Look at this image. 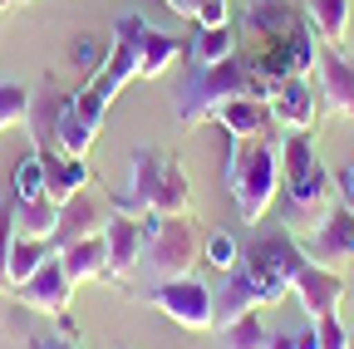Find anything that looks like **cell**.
Masks as SVG:
<instances>
[{"label": "cell", "instance_id": "28", "mask_svg": "<svg viewBox=\"0 0 354 349\" xmlns=\"http://www.w3.org/2000/svg\"><path fill=\"white\" fill-rule=\"evenodd\" d=\"M10 197H15V202H39V197H44V158H39V153H30V158L15 162V172H10Z\"/></svg>", "mask_w": 354, "mask_h": 349}, {"label": "cell", "instance_id": "2", "mask_svg": "<svg viewBox=\"0 0 354 349\" xmlns=\"http://www.w3.org/2000/svg\"><path fill=\"white\" fill-rule=\"evenodd\" d=\"M281 192H286V227H320L335 207V178L315 158V138L286 128L281 138Z\"/></svg>", "mask_w": 354, "mask_h": 349}, {"label": "cell", "instance_id": "29", "mask_svg": "<svg viewBox=\"0 0 354 349\" xmlns=\"http://www.w3.org/2000/svg\"><path fill=\"white\" fill-rule=\"evenodd\" d=\"M94 138H99V128H88V123L74 113V99H69V109H64V118H59V153H64V158H84L88 148H94Z\"/></svg>", "mask_w": 354, "mask_h": 349}, {"label": "cell", "instance_id": "11", "mask_svg": "<svg viewBox=\"0 0 354 349\" xmlns=\"http://www.w3.org/2000/svg\"><path fill=\"white\" fill-rule=\"evenodd\" d=\"M315 94H320V109H330L335 118H354V59L335 45H320L315 55Z\"/></svg>", "mask_w": 354, "mask_h": 349}, {"label": "cell", "instance_id": "41", "mask_svg": "<svg viewBox=\"0 0 354 349\" xmlns=\"http://www.w3.org/2000/svg\"><path fill=\"white\" fill-rule=\"evenodd\" d=\"M20 6H30V0H20Z\"/></svg>", "mask_w": 354, "mask_h": 349}, {"label": "cell", "instance_id": "21", "mask_svg": "<svg viewBox=\"0 0 354 349\" xmlns=\"http://www.w3.org/2000/svg\"><path fill=\"white\" fill-rule=\"evenodd\" d=\"M216 123L221 128H227V138H266V133H271V104H266V99H232L227 109H221L216 113Z\"/></svg>", "mask_w": 354, "mask_h": 349}, {"label": "cell", "instance_id": "38", "mask_svg": "<svg viewBox=\"0 0 354 349\" xmlns=\"http://www.w3.org/2000/svg\"><path fill=\"white\" fill-rule=\"evenodd\" d=\"M295 334V349H315V320H310L305 330H290Z\"/></svg>", "mask_w": 354, "mask_h": 349}, {"label": "cell", "instance_id": "23", "mask_svg": "<svg viewBox=\"0 0 354 349\" xmlns=\"http://www.w3.org/2000/svg\"><path fill=\"white\" fill-rule=\"evenodd\" d=\"M305 20H310L320 45L344 50V39H349V0H305Z\"/></svg>", "mask_w": 354, "mask_h": 349}, {"label": "cell", "instance_id": "24", "mask_svg": "<svg viewBox=\"0 0 354 349\" xmlns=\"http://www.w3.org/2000/svg\"><path fill=\"white\" fill-rule=\"evenodd\" d=\"M241 45V35L236 25H212V30H197L187 39V64H221V59H232Z\"/></svg>", "mask_w": 354, "mask_h": 349}, {"label": "cell", "instance_id": "34", "mask_svg": "<svg viewBox=\"0 0 354 349\" xmlns=\"http://www.w3.org/2000/svg\"><path fill=\"white\" fill-rule=\"evenodd\" d=\"M25 113H30V94L20 89V84H6V79H0V133L15 128V123H25Z\"/></svg>", "mask_w": 354, "mask_h": 349}, {"label": "cell", "instance_id": "20", "mask_svg": "<svg viewBox=\"0 0 354 349\" xmlns=\"http://www.w3.org/2000/svg\"><path fill=\"white\" fill-rule=\"evenodd\" d=\"M59 261H64V276H69L74 285L109 281V246H104V232H99V236H84V241H74V246H64Z\"/></svg>", "mask_w": 354, "mask_h": 349}, {"label": "cell", "instance_id": "1", "mask_svg": "<svg viewBox=\"0 0 354 349\" xmlns=\"http://www.w3.org/2000/svg\"><path fill=\"white\" fill-rule=\"evenodd\" d=\"M236 35H241L236 55L256 74L266 99L281 79H310V69H315L320 39L310 30L305 10H295V0H251Z\"/></svg>", "mask_w": 354, "mask_h": 349}, {"label": "cell", "instance_id": "9", "mask_svg": "<svg viewBox=\"0 0 354 349\" xmlns=\"http://www.w3.org/2000/svg\"><path fill=\"white\" fill-rule=\"evenodd\" d=\"M167 167H172L167 153L138 148V153H133V162H128V187L113 197V211L133 216V222L153 216V202H158V187H162V178H167Z\"/></svg>", "mask_w": 354, "mask_h": 349}, {"label": "cell", "instance_id": "33", "mask_svg": "<svg viewBox=\"0 0 354 349\" xmlns=\"http://www.w3.org/2000/svg\"><path fill=\"white\" fill-rule=\"evenodd\" d=\"M10 251H15V202H0V290L10 295Z\"/></svg>", "mask_w": 354, "mask_h": 349}, {"label": "cell", "instance_id": "22", "mask_svg": "<svg viewBox=\"0 0 354 349\" xmlns=\"http://www.w3.org/2000/svg\"><path fill=\"white\" fill-rule=\"evenodd\" d=\"M177 55H187L183 39H177V35H162V30H153V25H143V35H138V79L167 74V69L177 64Z\"/></svg>", "mask_w": 354, "mask_h": 349}, {"label": "cell", "instance_id": "32", "mask_svg": "<svg viewBox=\"0 0 354 349\" xmlns=\"http://www.w3.org/2000/svg\"><path fill=\"white\" fill-rule=\"evenodd\" d=\"M202 261H207L212 271H221V276L236 271V266H241V246H236V236H232V232H212V236L202 241Z\"/></svg>", "mask_w": 354, "mask_h": 349}, {"label": "cell", "instance_id": "12", "mask_svg": "<svg viewBox=\"0 0 354 349\" xmlns=\"http://www.w3.org/2000/svg\"><path fill=\"white\" fill-rule=\"evenodd\" d=\"M305 261H315V266H330V271H339L344 261H354V211H349V207H330L325 222H320V227H310Z\"/></svg>", "mask_w": 354, "mask_h": 349}, {"label": "cell", "instance_id": "40", "mask_svg": "<svg viewBox=\"0 0 354 349\" xmlns=\"http://www.w3.org/2000/svg\"><path fill=\"white\" fill-rule=\"evenodd\" d=\"M20 6V0H0V15H6V10H15Z\"/></svg>", "mask_w": 354, "mask_h": 349}, {"label": "cell", "instance_id": "17", "mask_svg": "<svg viewBox=\"0 0 354 349\" xmlns=\"http://www.w3.org/2000/svg\"><path fill=\"white\" fill-rule=\"evenodd\" d=\"M104 222H109V211L88 197V192H79V197H69L64 207H59V227H55V251H64V246H74V241H84V236H99L104 232Z\"/></svg>", "mask_w": 354, "mask_h": 349}, {"label": "cell", "instance_id": "6", "mask_svg": "<svg viewBox=\"0 0 354 349\" xmlns=\"http://www.w3.org/2000/svg\"><path fill=\"white\" fill-rule=\"evenodd\" d=\"M202 261V232L192 216H143V266L153 281H183Z\"/></svg>", "mask_w": 354, "mask_h": 349}, {"label": "cell", "instance_id": "8", "mask_svg": "<svg viewBox=\"0 0 354 349\" xmlns=\"http://www.w3.org/2000/svg\"><path fill=\"white\" fill-rule=\"evenodd\" d=\"M138 35H143V20L138 15H123L118 25H113V50H109V59L99 64V74L84 84V89H94L99 94V104H113L133 79H138Z\"/></svg>", "mask_w": 354, "mask_h": 349}, {"label": "cell", "instance_id": "35", "mask_svg": "<svg viewBox=\"0 0 354 349\" xmlns=\"http://www.w3.org/2000/svg\"><path fill=\"white\" fill-rule=\"evenodd\" d=\"M349 330L339 325V315H325V320H315V349H349Z\"/></svg>", "mask_w": 354, "mask_h": 349}, {"label": "cell", "instance_id": "36", "mask_svg": "<svg viewBox=\"0 0 354 349\" xmlns=\"http://www.w3.org/2000/svg\"><path fill=\"white\" fill-rule=\"evenodd\" d=\"M339 197H344V207L354 211V162H349V167L339 172Z\"/></svg>", "mask_w": 354, "mask_h": 349}, {"label": "cell", "instance_id": "16", "mask_svg": "<svg viewBox=\"0 0 354 349\" xmlns=\"http://www.w3.org/2000/svg\"><path fill=\"white\" fill-rule=\"evenodd\" d=\"M69 99L55 89V84H44L39 94H30V133H35V153H59V118H64Z\"/></svg>", "mask_w": 354, "mask_h": 349}, {"label": "cell", "instance_id": "31", "mask_svg": "<svg viewBox=\"0 0 354 349\" xmlns=\"http://www.w3.org/2000/svg\"><path fill=\"white\" fill-rule=\"evenodd\" d=\"M266 344H271V330L261 325V310H251L236 325L221 330V349H266Z\"/></svg>", "mask_w": 354, "mask_h": 349}, {"label": "cell", "instance_id": "3", "mask_svg": "<svg viewBox=\"0 0 354 349\" xmlns=\"http://www.w3.org/2000/svg\"><path fill=\"white\" fill-rule=\"evenodd\" d=\"M227 192L241 211V222L256 227L281 197V153L266 138H227Z\"/></svg>", "mask_w": 354, "mask_h": 349}, {"label": "cell", "instance_id": "13", "mask_svg": "<svg viewBox=\"0 0 354 349\" xmlns=\"http://www.w3.org/2000/svg\"><path fill=\"white\" fill-rule=\"evenodd\" d=\"M290 290H295L300 310H305L310 320L339 315V305H344V281H339V271H330V266H315V261H305V266L295 271Z\"/></svg>", "mask_w": 354, "mask_h": 349}, {"label": "cell", "instance_id": "39", "mask_svg": "<svg viewBox=\"0 0 354 349\" xmlns=\"http://www.w3.org/2000/svg\"><path fill=\"white\" fill-rule=\"evenodd\" d=\"M266 349H295V334H276L271 330V344H266Z\"/></svg>", "mask_w": 354, "mask_h": 349}, {"label": "cell", "instance_id": "4", "mask_svg": "<svg viewBox=\"0 0 354 349\" xmlns=\"http://www.w3.org/2000/svg\"><path fill=\"white\" fill-rule=\"evenodd\" d=\"M232 99H266L241 55L221 59V64H192V79L183 84V94H177V128L212 123Z\"/></svg>", "mask_w": 354, "mask_h": 349}, {"label": "cell", "instance_id": "5", "mask_svg": "<svg viewBox=\"0 0 354 349\" xmlns=\"http://www.w3.org/2000/svg\"><path fill=\"white\" fill-rule=\"evenodd\" d=\"M305 266V246L290 236V227H271L261 232L246 251H241V271L251 276L256 295H261V310H271L290 295V281L295 271Z\"/></svg>", "mask_w": 354, "mask_h": 349}, {"label": "cell", "instance_id": "26", "mask_svg": "<svg viewBox=\"0 0 354 349\" xmlns=\"http://www.w3.org/2000/svg\"><path fill=\"white\" fill-rule=\"evenodd\" d=\"M187 211H192V182H187L183 162L172 158L167 178H162V187H158V202H153V216H187Z\"/></svg>", "mask_w": 354, "mask_h": 349}, {"label": "cell", "instance_id": "19", "mask_svg": "<svg viewBox=\"0 0 354 349\" xmlns=\"http://www.w3.org/2000/svg\"><path fill=\"white\" fill-rule=\"evenodd\" d=\"M39 158H44V197H50L55 207H64L69 197L88 192L94 172L84 167V158H64V153H39Z\"/></svg>", "mask_w": 354, "mask_h": 349}, {"label": "cell", "instance_id": "37", "mask_svg": "<svg viewBox=\"0 0 354 349\" xmlns=\"http://www.w3.org/2000/svg\"><path fill=\"white\" fill-rule=\"evenodd\" d=\"M35 349H79L74 339H55V334H35Z\"/></svg>", "mask_w": 354, "mask_h": 349}, {"label": "cell", "instance_id": "15", "mask_svg": "<svg viewBox=\"0 0 354 349\" xmlns=\"http://www.w3.org/2000/svg\"><path fill=\"white\" fill-rule=\"evenodd\" d=\"M104 246H109V281L123 285L143 261V222H133L123 211H109L104 222Z\"/></svg>", "mask_w": 354, "mask_h": 349}, {"label": "cell", "instance_id": "27", "mask_svg": "<svg viewBox=\"0 0 354 349\" xmlns=\"http://www.w3.org/2000/svg\"><path fill=\"white\" fill-rule=\"evenodd\" d=\"M55 256V241H35V236H15V251H10V295L20 281H30L44 261Z\"/></svg>", "mask_w": 354, "mask_h": 349}, {"label": "cell", "instance_id": "18", "mask_svg": "<svg viewBox=\"0 0 354 349\" xmlns=\"http://www.w3.org/2000/svg\"><path fill=\"white\" fill-rule=\"evenodd\" d=\"M251 310H261V295H256L251 276L236 266V271H227V285L212 295V330H227V325H236Z\"/></svg>", "mask_w": 354, "mask_h": 349}, {"label": "cell", "instance_id": "25", "mask_svg": "<svg viewBox=\"0 0 354 349\" xmlns=\"http://www.w3.org/2000/svg\"><path fill=\"white\" fill-rule=\"evenodd\" d=\"M15 202V197H10ZM55 227H59V207L50 197L39 202H15V236H35V241H55Z\"/></svg>", "mask_w": 354, "mask_h": 349}, {"label": "cell", "instance_id": "14", "mask_svg": "<svg viewBox=\"0 0 354 349\" xmlns=\"http://www.w3.org/2000/svg\"><path fill=\"white\" fill-rule=\"evenodd\" d=\"M266 104H271V118L281 128L315 133V123H320V94H315V84H310V79H281Z\"/></svg>", "mask_w": 354, "mask_h": 349}, {"label": "cell", "instance_id": "30", "mask_svg": "<svg viewBox=\"0 0 354 349\" xmlns=\"http://www.w3.org/2000/svg\"><path fill=\"white\" fill-rule=\"evenodd\" d=\"M167 10H177L183 20H197V30H212V25H232V10L227 0H162Z\"/></svg>", "mask_w": 354, "mask_h": 349}, {"label": "cell", "instance_id": "10", "mask_svg": "<svg viewBox=\"0 0 354 349\" xmlns=\"http://www.w3.org/2000/svg\"><path fill=\"white\" fill-rule=\"evenodd\" d=\"M148 300L158 305L172 325L197 330V334L212 330V290H207L202 281H192V276H183V281H158V290H153Z\"/></svg>", "mask_w": 354, "mask_h": 349}, {"label": "cell", "instance_id": "42", "mask_svg": "<svg viewBox=\"0 0 354 349\" xmlns=\"http://www.w3.org/2000/svg\"><path fill=\"white\" fill-rule=\"evenodd\" d=\"M349 349H354V339H349Z\"/></svg>", "mask_w": 354, "mask_h": 349}, {"label": "cell", "instance_id": "7", "mask_svg": "<svg viewBox=\"0 0 354 349\" xmlns=\"http://www.w3.org/2000/svg\"><path fill=\"white\" fill-rule=\"evenodd\" d=\"M15 300L25 305V310H39V315H55L59 325H64V339H74L79 330H74V320H69V305H74V281L64 276V261H59V251L44 261V266L30 276V281H20L15 285Z\"/></svg>", "mask_w": 354, "mask_h": 349}]
</instances>
